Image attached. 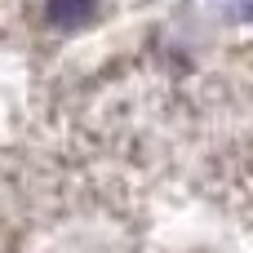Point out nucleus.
<instances>
[{"label": "nucleus", "instance_id": "f257e3e1", "mask_svg": "<svg viewBox=\"0 0 253 253\" xmlns=\"http://www.w3.org/2000/svg\"><path fill=\"white\" fill-rule=\"evenodd\" d=\"M93 13V0H49V22L53 27H80Z\"/></svg>", "mask_w": 253, "mask_h": 253}, {"label": "nucleus", "instance_id": "f03ea898", "mask_svg": "<svg viewBox=\"0 0 253 253\" xmlns=\"http://www.w3.org/2000/svg\"><path fill=\"white\" fill-rule=\"evenodd\" d=\"M249 13H253V4H249Z\"/></svg>", "mask_w": 253, "mask_h": 253}]
</instances>
